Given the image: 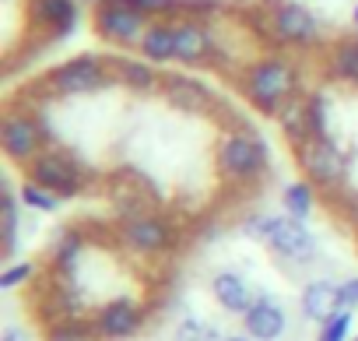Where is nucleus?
<instances>
[{
  "label": "nucleus",
  "instance_id": "f257e3e1",
  "mask_svg": "<svg viewBox=\"0 0 358 341\" xmlns=\"http://www.w3.org/2000/svg\"><path fill=\"white\" fill-rule=\"evenodd\" d=\"M236 85L260 116H278L285 102L302 95V67L288 53H264L243 64Z\"/></svg>",
  "mask_w": 358,
  "mask_h": 341
},
{
  "label": "nucleus",
  "instance_id": "f03ea898",
  "mask_svg": "<svg viewBox=\"0 0 358 341\" xmlns=\"http://www.w3.org/2000/svg\"><path fill=\"white\" fill-rule=\"evenodd\" d=\"M215 169L225 187H253L271 173V148L250 127H229L215 144Z\"/></svg>",
  "mask_w": 358,
  "mask_h": 341
},
{
  "label": "nucleus",
  "instance_id": "7ed1b4c3",
  "mask_svg": "<svg viewBox=\"0 0 358 341\" xmlns=\"http://www.w3.org/2000/svg\"><path fill=\"white\" fill-rule=\"evenodd\" d=\"M46 144H57L50 123H46V113L43 109H32L25 102H11L0 116V151L11 165H29Z\"/></svg>",
  "mask_w": 358,
  "mask_h": 341
},
{
  "label": "nucleus",
  "instance_id": "20e7f679",
  "mask_svg": "<svg viewBox=\"0 0 358 341\" xmlns=\"http://www.w3.org/2000/svg\"><path fill=\"white\" fill-rule=\"evenodd\" d=\"M43 85L50 88V95L57 102V99H88V95H99V92L113 88L116 78L109 71V57H102V53H78V57H67L57 67H50L43 74Z\"/></svg>",
  "mask_w": 358,
  "mask_h": 341
},
{
  "label": "nucleus",
  "instance_id": "39448f33",
  "mask_svg": "<svg viewBox=\"0 0 358 341\" xmlns=\"http://www.w3.org/2000/svg\"><path fill=\"white\" fill-rule=\"evenodd\" d=\"M295 151V162L302 169V180H309L313 187H320V194H330V190H341L348 183V173H351V155L344 151L341 141H334V134L327 137H309L302 141Z\"/></svg>",
  "mask_w": 358,
  "mask_h": 341
},
{
  "label": "nucleus",
  "instance_id": "423d86ee",
  "mask_svg": "<svg viewBox=\"0 0 358 341\" xmlns=\"http://www.w3.org/2000/svg\"><path fill=\"white\" fill-rule=\"evenodd\" d=\"M257 243H264L271 250V257L288 264L292 271L295 267H309L320 257V243L309 232V225L302 218L285 215V211H267V222H264V232H260Z\"/></svg>",
  "mask_w": 358,
  "mask_h": 341
},
{
  "label": "nucleus",
  "instance_id": "0eeeda50",
  "mask_svg": "<svg viewBox=\"0 0 358 341\" xmlns=\"http://www.w3.org/2000/svg\"><path fill=\"white\" fill-rule=\"evenodd\" d=\"M267 29H271V43L285 50H313L323 43L320 15L299 4V0H267Z\"/></svg>",
  "mask_w": 358,
  "mask_h": 341
},
{
  "label": "nucleus",
  "instance_id": "6e6552de",
  "mask_svg": "<svg viewBox=\"0 0 358 341\" xmlns=\"http://www.w3.org/2000/svg\"><path fill=\"white\" fill-rule=\"evenodd\" d=\"M25 180L53 190L57 197L71 201L85 190V165L74 158L71 148L64 144H46L29 165H25Z\"/></svg>",
  "mask_w": 358,
  "mask_h": 341
},
{
  "label": "nucleus",
  "instance_id": "1a4fd4ad",
  "mask_svg": "<svg viewBox=\"0 0 358 341\" xmlns=\"http://www.w3.org/2000/svg\"><path fill=\"white\" fill-rule=\"evenodd\" d=\"M116 243L127 253H134V257H162V253L176 250L179 225L172 218H165V215L137 211V215H127L116 225Z\"/></svg>",
  "mask_w": 358,
  "mask_h": 341
},
{
  "label": "nucleus",
  "instance_id": "9d476101",
  "mask_svg": "<svg viewBox=\"0 0 358 341\" xmlns=\"http://www.w3.org/2000/svg\"><path fill=\"white\" fill-rule=\"evenodd\" d=\"M148 25L151 18L130 8L127 0H99L92 8V32L99 36V43L113 50H137Z\"/></svg>",
  "mask_w": 358,
  "mask_h": 341
},
{
  "label": "nucleus",
  "instance_id": "9b49d317",
  "mask_svg": "<svg viewBox=\"0 0 358 341\" xmlns=\"http://www.w3.org/2000/svg\"><path fill=\"white\" fill-rule=\"evenodd\" d=\"M172 109L179 113H190V116H218L222 113V99L215 95L211 85H204L194 74L183 71H169L162 74V92H158Z\"/></svg>",
  "mask_w": 358,
  "mask_h": 341
},
{
  "label": "nucleus",
  "instance_id": "f8f14e48",
  "mask_svg": "<svg viewBox=\"0 0 358 341\" xmlns=\"http://www.w3.org/2000/svg\"><path fill=\"white\" fill-rule=\"evenodd\" d=\"M88 320H92L99 341H130L134 334L144 330L148 309H144L137 299H130V295H116V299L102 302Z\"/></svg>",
  "mask_w": 358,
  "mask_h": 341
},
{
  "label": "nucleus",
  "instance_id": "ddd939ff",
  "mask_svg": "<svg viewBox=\"0 0 358 341\" xmlns=\"http://www.w3.org/2000/svg\"><path fill=\"white\" fill-rule=\"evenodd\" d=\"M222 46L211 22L201 18H176V64L183 67H211L218 64Z\"/></svg>",
  "mask_w": 358,
  "mask_h": 341
},
{
  "label": "nucleus",
  "instance_id": "4468645a",
  "mask_svg": "<svg viewBox=\"0 0 358 341\" xmlns=\"http://www.w3.org/2000/svg\"><path fill=\"white\" fill-rule=\"evenodd\" d=\"M29 29L46 43H64L81 25V0H29Z\"/></svg>",
  "mask_w": 358,
  "mask_h": 341
},
{
  "label": "nucleus",
  "instance_id": "2eb2a0df",
  "mask_svg": "<svg viewBox=\"0 0 358 341\" xmlns=\"http://www.w3.org/2000/svg\"><path fill=\"white\" fill-rule=\"evenodd\" d=\"M292 327V316H288V306L281 299H274L271 292H257L253 306L243 313V330L253 337V341H281Z\"/></svg>",
  "mask_w": 358,
  "mask_h": 341
},
{
  "label": "nucleus",
  "instance_id": "dca6fc26",
  "mask_svg": "<svg viewBox=\"0 0 358 341\" xmlns=\"http://www.w3.org/2000/svg\"><path fill=\"white\" fill-rule=\"evenodd\" d=\"M109 71H113L116 85H123L134 95H155V92H162V71L151 60H144L141 53L137 57H130V53H109Z\"/></svg>",
  "mask_w": 358,
  "mask_h": 341
},
{
  "label": "nucleus",
  "instance_id": "f3484780",
  "mask_svg": "<svg viewBox=\"0 0 358 341\" xmlns=\"http://www.w3.org/2000/svg\"><path fill=\"white\" fill-rule=\"evenodd\" d=\"M208 288H211V299H215L225 313H236V316H243V313L253 306V299H257V292L250 288V281H246L239 271H232V267L215 271Z\"/></svg>",
  "mask_w": 358,
  "mask_h": 341
},
{
  "label": "nucleus",
  "instance_id": "a211bd4d",
  "mask_svg": "<svg viewBox=\"0 0 358 341\" xmlns=\"http://www.w3.org/2000/svg\"><path fill=\"white\" fill-rule=\"evenodd\" d=\"M337 309H341V302H337V281H330V278H309L302 285V292H299V313H302V320H309V323L320 327Z\"/></svg>",
  "mask_w": 358,
  "mask_h": 341
},
{
  "label": "nucleus",
  "instance_id": "6ab92c4d",
  "mask_svg": "<svg viewBox=\"0 0 358 341\" xmlns=\"http://www.w3.org/2000/svg\"><path fill=\"white\" fill-rule=\"evenodd\" d=\"M81 253H85V232H78V229L53 232V239H50V267H53V274L74 278L78 264H81Z\"/></svg>",
  "mask_w": 358,
  "mask_h": 341
},
{
  "label": "nucleus",
  "instance_id": "aec40b11",
  "mask_svg": "<svg viewBox=\"0 0 358 341\" xmlns=\"http://www.w3.org/2000/svg\"><path fill=\"white\" fill-rule=\"evenodd\" d=\"M137 53H141L144 60H151L155 67L176 64V22H151L148 32L141 36Z\"/></svg>",
  "mask_w": 358,
  "mask_h": 341
},
{
  "label": "nucleus",
  "instance_id": "412c9836",
  "mask_svg": "<svg viewBox=\"0 0 358 341\" xmlns=\"http://www.w3.org/2000/svg\"><path fill=\"white\" fill-rule=\"evenodd\" d=\"M327 78L344 88H358V36L337 39L327 50Z\"/></svg>",
  "mask_w": 358,
  "mask_h": 341
},
{
  "label": "nucleus",
  "instance_id": "4be33fe9",
  "mask_svg": "<svg viewBox=\"0 0 358 341\" xmlns=\"http://www.w3.org/2000/svg\"><path fill=\"white\" fill-rule=\"evenodd\" d=\"M274 123H278L281 137H285L292 148H299L302 141H309V137H313V130H309V116H306V92H302V95H295L292 102H285V106H281V113L274 116Z\"/></svg>",
  "mask_w": 358,
  "mask_h": 341
},
{
  "label": "nucleus",
  "instance_id": "5701e85b",
  "mask_svg": "<svg viewBox=\"0 0 358 341\" xmlns=\"http://www.w3.org/2000/svg\"><path fill=\"white\" fill-rule=\"evenodd\" d=\"M316 204H320V187H313L309 180H292V183L281 187V211L285 215L309 222Z\"/></svg>",
  "mask_w": 358,
  "mask_h": 341
},
{
  "label": "nucleus",
  "instance_id": "b1692460",
  "mask_svg": "<svg viewBox=\"0 0 358 341\" xmlns=\"http://www.w3.org/2000/svg\"><path fill=\"white\" fill-rule=\"evenodd\" d=\"M0 215H4V246H0V253H4V260H15V253L22 246V197H18V187H8Z\"/></svg>",
  "mask_w": 358,
  "mask_h": 341
},
{
  "label": "nucleus",
  "instance_id": "393cba45",
  "mask_svg": "<svg viewBox=\"0 0 358 341\" xmlns=\"http://www.w3.org/2000/svg\"><path fill=\"white\" fill-rule=\"evenodd\" d=\"M306 116H309V130L313 137H327L334 130V102L323 88L306 92Z\"/></svg>",
  "mask_w": 358,
  "mask_h": 341
},
{
  "label": "nucleus",
  "instance_id": "a878e982",
  "mask_svg": "<svg viewBox=\"0 0 358 341\" xmlns=\"http://www.w3.org/2000/svg\"><path fill=\"white\" fill-rule=\"evenodd\" d=\"M18 197H22V208L25 211H36V215H57L60 204H64V197H57L53 190H46V187H39L32 180H22Z\"/></svg>",
  "mask_w": 358,
  "mask_h": 341
},
{
  "label": "nucleus",
  "instance_id": "bb28decb",
  "mask_svg": "<svg viewBox=\"0 0 358 341\" xmlns=\"http://www.w3.org/2000/svg\"><path fill=\"white\" fill-rule=\"evenodd\" d=\"M46 341H99V337L88 316H74V320L46 323Z\"/></svg>",
  "mask_w": 358,
  "mask_h": 341
},
{
  "label": "nucleus",
  "instance_id": "cd10ccee",
  "mask_svg": "<svg viewBox=\"0 0 358 341\" xmlns=\"http://www.w3.org/2000/svg\"><path fill=\"white\" fill-rule=\"evenodd\" d=\"M222 337L225 334L215 323H208L204 316H194V313H187L172 330V341H222Z\"/></svg>",
  "mask_w": 358,
  "mask_h": 341
},
{
  "label": "nucleus",
  "instance_id": "c85d7f7f",
  "mask_svg": "<svg viewBox=\"0 0 358 341\" xmlns=\"http://www.w3.org/2000/svg\"><path fill=\"white\" fill-rule=\"evenodd\" d=\"M127 4L148 15L151 22H176L187 11V0H127Z\"/></svg>",
  "mask_w": 358,
  "mask_h": 341
},
{
  "label": "nucleus",
  "instance_id": "c756f323",
  "mask_svg": "<svg viewBox=\"0 0 358 341\" xmlns=\"http://www.w3.org/2000/svg\"><path fill=\"white\" fill-rule=\"evenodd\" d=\"M355 337V309H337L327 323H320L316 341H351Z\"/></svg>",
  "mask_w": 358,
  "mask_h": 341
},
{
  "label": "nucleus",
  "instance_id": "7c9ffc66",
  "mask_svg": "<svg viewBox=\"0 0 358 341\" xmlns=\"http://www.w3.org/2000/svg\"><path fill=\"white\" fill-rule=\"evenodd\" d=\"M36 264L32 260H11L4 271H0V288H4V292H18L22 285H29L32 278H36Z\"/></svg>",
  "mask_w": 358,
  "mask_h": 341
},
{
  "label": "nucleus",
  "instance_id": "2f4dec72",
  "mask_svg": "<svg viewBox=\"0 0 358 341\" xmlns=\"http://www.w3.org/2000/svg\"><path fill=\"white\" fill-rule=\"evenodd\" d=\"M225 11V0H187L183 18H201V22H215Z\"/></svg>",
  "mask_w": 358,
  "mask_h": 341
},
{
  "label": "nucleus",
  "instance_id": "473e14b6",
  "mask_svg": "<svg viewBox=\"0 0 358 341\" xmlns=\"http://www.w3.org/2000/svg\"><path fill=\"white\" fill-rule=\"evenodd\" d=\"M337 302H341V309H358V274L337 281Z\"/></svg>",
  "mask_w": 358,
  "mask_h": 341
},
{
  "label": "nucleus",
  "instance_id": "72a5a7b5",
  "mask_svg": "<svg viewBox=\"0 0 358 341\" xmlns=\"http://www.w3.org/2000/svg\"><path fill=\"white\" fill-rule=\"evenodd\" d=\"M0 341H32V334L22 323H8L4 330H0Z\"/></svg>",
  "mask_w": 358,
  "mask_h": 341
},
{
  "label": "nucleus",
  "instance_id": "f704fd0d",
  "mask_svg": "<svg viewBox=\"0 0 358 341\" xmlns=\"http://www.w3.org/2000/svg\"><path fill=\"white\" fill-rule=\"evenodd\" d=\"M222 341H253V337H250V334H246V330H243V334H225V337H222Z\"/></svg>",
  "mask_w": 358,
  "mask_h": 341
},
{
  "label": "nucleus",
  "instance_id": "c9c22d12",
  "mask_svg": "<svg viewBox=\"0 0 358 341\" xmlns=\"http://www.w3.org/2000/svg\"><path fill=\"white\" fill-rule=\"evenodd\" d=\"M351 25L358 29V0H355V8H351Z\"/></svg>",
  "mask_w": 358,
  "mask_h": 341
},
{
  "label": "nucleus",
  "instance_id": "e433bc0d",
  "mask_svg": "<svg viewBox=\"0 0 358 341\" xmlns=\"http://www.w3.org/2000/svg\"><path fill=\"white\" fill-rule=\"evenodd\" d=\"M85 4H92V8H95V4H99V0H85Z\"/></svg>",
  "mask_w": 358,
  "mask_h": 341
},
{
  "label": "nucleus",
  "instance_id": "4c0bfd02",
  "mask_svg": "<svg viewBox=\"0 0 358 341\" xmlns=\"http://www.w3.org/2000/svg\"><path fill=\"white\" fill-rule=\"evenodd\" d=\"M351 341H358V330H355V337H351Z\"/></svg>",
  "mask_w": 358,
  "mask_h": 341
}]
</instances>
